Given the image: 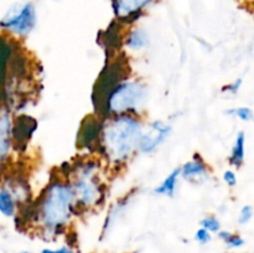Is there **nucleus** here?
Returning <instances> with one entry per match:
<instances>
[{
    "instance_id": "f257e3e1",
    "label": "nucleus",
    "mask_w": 254,
    "mask_h": 253,
    "mask_svg": "<svg viewBox=\"0 0 254 253\" xmlns=\"http://www.w3.org/2000/svg\"><path fill=\"white\" fill-rule=\"evenodd\" d=\"M143 126L130 116L111 119L102 130V140L107 156L114 163L124 161L139 146Z\"/></svg>"
},
{
    "instance_id": "f03ea898",
    "label": "nucleus",
    "mask_w": 254,
    "mask_h": 253,
    "mask_svg": "<svg viewBox=\"0 0 254 253\" xmlns=\"http://www.w3.org/2000/svg\"><path fill=\"white\" fill-rule=\"evenodd\" d=\"M74 205L72 186L64 181H55L45 190L36 207V216L47 230L56 232L68 222Z\"/></svg>"
},
{
    "instance_id": "7ed1b4c3",
    "label": "nucleus",
    "mask_w": 254,
    "mask_h": 253,
    "mask_svg": "<svg viewBox=\"0 0 254 253\" xmlns=\"http://www.w3.org/2000/svg\"><path fill=\"white\" fill-rule=\"evenodd\" d=\"M146 87L136 81L119 82L104 99V111L124 113L141 108L146 99Z\"/></svg>"
},
{
    "instance_id": "20e7f679",
    "label": "nucleus",
    "mask_w": 254,
    "mask_h": 253,
    "mask_svg": "<svg viewBox=\"0 0 254 253\" xmlns=\"http://www.w3.org/2000/svg\"><path fill=\"white\" fill-rule=\"evenodd\" d=\"M36 9L32 2H16L0 19V27L16 36H27L36 26Z\"/></svg>"
},
{
    "instance_id": "39448f33",
    "label": "nucleus",
    "mask_w": 254,
    "mask_h": 253,
    "mask_svg": "<svg viewBox=\"0 0 254 253\" xmlns=\"http://www.w3.org/2000/svg\"><path fill=\"white\" fill-rule=\"evenodd\" d=\"M74 198L84 207H92L102 197L101 185L97 181L96 164L87 163L81 169L72 185Z\"/></svg>"
},
{
    "instance_id": "423d86ee",
    "label": "nucleus",
    "mask_w": 254,
    "mask_h": 253,
    "mask_svg": "<svg viewBox=\"0 0 254 253\" xmlns=\"http://www.w3.org/2000/svg\"><path fill=\"white\" fill-rule=\"evenodd\" d=\"M171 133V126L165 124L161 121H156L150 124L148 131L141 133L140 140H139L138 149H140L143 153H151L155 150L161 143L165 141L169 134Z\"/></svg>"
},
{
    "instance_id": "0eeeda50",
    "label": "nucleus",
    "mask_w": 254,
    "mask_h": 253,
    "mask_svg": "<svg viewBox=\"0 0 254 253\" xmlns=\"http://www.w3.org/2000/svg\"><path fill=\"white\" fill-rule=\"evenodd\" d=\"M156 0H112L114 15L122 21L136 19L149 5Z\"/></svg>"
},
{
    "instance_id": "6e6552de",
    "label": "nucleus",
    "mask_w": 254,
    "mask_h": 253,
    "mask_svg": "<svg viewBox=\"0 0 254 253\" xmlns=\"http://www.w3.org/2000/svg\"><path fill=\"white\" fill-rule=\"evenodd\" d=\"M180 176L189 181H197L198 179L203 180L207 176V166L201 159L193 158L180 168Z\"/></svg>"
},
{
    "instance_id": "1a4fd4ad",
    "label": "nucleus",
    "mask_w": 254,
    "mask_h": 253,
    "mask_svg": "<svg viewBox=\"0 0 254 253\" xmlns=\"http://www.w3.org/2000/svg\"><path fill=\"white\" fill-rule=\"evenodd\" d=\"M11 146V123L9 116L0 111V158L7 155Z\"/></svg>"
},
{
    "instance_id": "9d476101",
    "label": "nucleus",
    "mask_w": 254,
    "mask_h": 253,
    "mask_svg": "<svg viewBox=\"0 0 254 253\" xmlns=\"http://www.w3.org/2000/svg\"><path fill=\"white\" fill-rule=\"evenodd\" d=\"M16 212L14 193L6 188H0V213L5 217H12Z\"/></svg>"
},
{
    "instance_id": "9b49d317",
    "label": "nucleus",
    "mask_w": 254,
    "mask_h": 253,
    "mask_svg": "<svg viewBox=\"0 0 254 253\" xmlns=\"http://www.w3.org/2000/svg\"><path fill=\"white\" fill-rule=\"evenodd\" d=\"M179 176H180V168L175 169L170 173V175L155 189V193L161 196H169V197H173L174 193H175L176 185H178Z\"/></svg>"
},
{
    "instance_id": "f8f14e48",
    "label": "nucleus",
    "mask_w": 254,
    "mask_h": 253,
    "mask_svg": "<svg viewBox=\"0 0 254 253\" xmlns=\"http://www.w3.org/2000/svg\"><path fill=\"white\" fill-rule=\"evenodd\" d=\"M245 151H246V135L243 131H241L236 138L233 144L232 151L230 155V164L235 166H241L245 161Z\"/></svg>"
},
{
    "instance_id": "ddd939ff",
    "label": "nucleus",
    "mask_w": 254,
    "mask_h": 253,
    "mask_svg": "<svg viewBox=\"0 0 254 253\" xmlns=\"http://www.w3.org/2000/svg\"><path fill=\"white\" fill-rule=\"evenodd\" d=\"M149 37L145 30L134 29L127 39V46L131 50H141L148 45Z\"/></svg>"
},
{
    "instance_id": "4468645a",
    "label": "nucleus",
    "mask_w": 254,
    "mask_h": 253,
    "mask_svg": "<svg viewBox=\"0 0 254 253\" xmlns=\"http://www.w3.org/2000/svg\"><path fill=\"white\" fill-rule=\"evenodd\" d=\"M98 135V128H97V122L94 119H89L86 121V126L82 128L81 131V139L84 140V145H88L91 141H93L94 139Z\"/></svg>"
},
{
    "instance_id": "2eb2a0df",
    "label": "nucleus",
    "mask_w": 254,
    "mask_h": 253,
    "mask_svg": "<svg viewBox=\"0 0 254 253\" xmlns=\"http://www.w3.org/2000/svg\"><path fill=\"white\" fill-rule=\"evenodd\" d=\"M226 113L231 114V116H236L238 119L243 122H251L253 119V111L250 107H238V108L227 111Z\"/></svg>"
},
{
    "instance_id": "dca6fc26",
    "label": "nucleus",
    "mask_w": 254,
    "mask_h": 253,
    "mask_svg": "<svg viewBox=\"0 0 254 253\" xmlns=\"http://www.w3.org/2000/svg\"><path fill=\"white\" fill-rule=\"evenodd\" d=\"M220 238H222L230 247H242L245 245V240L238 235H233L230 232H220Z\"/></svg>"
},
{
    "instance_id": "f3484780",
    "label": "nucleus",
    "mask_w": 254,
    "mask_h": 253,
    "mask_svg": "<svg viewBox=\"0 0 254 253\" xmlns=\"http://www.w3.org/2000/svg\"><path fill=\"white\" fill-rule=\"evenodd\" d=\"M201 226H202L205 230H207L208 232H218L221 228L220 221L215 217V216H208L205 217L201 221Z\"/></svg>"
},
{
    "instance_id": "a211bd4d",
    "label": "nucleus",
    "mask_w": 254,
    "mask_h": 253,
    "mask_svg": "<svg viewBox=\"0 0 254 253\" xmlns=\"http://www.w3.org/2000/svg\"><path fill=\"white\" fill-rule=\"evenodd\" d=\"M252 216H253L252 206L246 205V206H243L242 210H241L238 221H240L241 225H246V223H248L251 220H252Z\"/></svg>"
},
{
    "instance_id": "6ab92c4d",
    "label": "nucleus",
    "mask_w": 254,
    "mask_h": 253,
    "mask_svg": "<svg viewBox=\"0 0 254 253\" xmlns=\"http://www.w3.org/2000/svg\"><path fill=\"white\" fill-rule=\"evenodd\" d=\"M223 181H225L230 188H233V186L237 185V176H236L235 171L232 170L225 171V174H223Z\"/></svg>"
},
{
    "instance_id": "aec40b11",
    "label": "nucleus",
    "mask_w": 254,
    "mask_h": 253,
    "mask_svg": "<svg viewBox=\"0 0 254 253\" xmlns=\"http://www.w3.org/2000/svg\"><path fill=\"white\" fill-rule=\"evenodd\" d=\"M241 84H242V79L241 78L236 79V81L232 82L231 84H227V86L223 87L222 92H227V93H230V94L237 93L238 89L241 88Z\"/></svg>"
},
{
    "instance_id": "412c9836",
    "label": "nucleus",
    "mask_w": 254,
    "mask_h": 253,
    "mask_svg": "<svg viewBox=\"0 0 254 253\" xmlns=\"http://www.w3.org/2000/svg\"><path fill=\"white\" fill-rule=\"evenodd\" d=\"M196 240L198 241V242L200 243H207V242H210V240H211V235H210V232H208L207 230H205V228L203 227H201L200 230L197 231V232H196Z\"/></svg>"
},
{
    "instance_id": "4be33fe9",
    "label": "nucleus",
    "mask_w": 254,
    "mask_h": 253,
    "mask_svg": "<svg viewBox=\"0 0 254 253\" xmlns=\"http://www.w3.org/2000/svg\"><path fill=\"white\" fill-rule=\"evenodd\" d=\"M42 253H73V252H72V251H69L68 248L64 247V248H61V250H57V251L44 250V251H42Z\"/></svg>"
},
{
    "instance_id": "5701e85b",
    "label": "nucleus",
    "mask_w": 254,
    "mask_h": 253,
    "mask_svg": "<svg viewBox=\"0 0 254 253\" xmlns=\"http://www.w3.org/2000/svg\"><path fill=\"white\" fill-rule=\"evenodd\" d=\"M21 253H30V252H21Z\"/></svg>"
}]
</instances>
